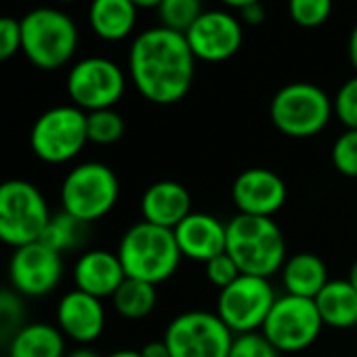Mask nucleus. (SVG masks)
I'll return each mask as SVG.
<instances>
[{"label": "nucleus", "instance_id": "37998d69", "mask_svg": "<svg viewBox=\"0 0 357 357\" xmlns=\"http://www.w3.org/2000/svg\"><path fill=\"white\" fill-rule=\"evenodd\" d=\"M57 3H74V0H57Z\"/></svg>", "mask_w": 357, "mask_h": 357}, {"label": "nucleus", "instance_id": "f704fd0d", "mask_svg": "<svg viewBox=\"0 0 357 357\" xmlns=\"http://www.w3.org/2000/svg\"><path fill=\"white\" fill-rule=\"evenodd\" d=\"M267 20V11L263 7V3H255V5H248L240 11V22L242 26H250V28H259L261 24H265Z\"/></svg>", "mask_w": 357, "mask_h": 357}, {"label": "nucleus", "instance_id": "f3484780", "mask_svg": "<svg viewBox=\"0 0 357 357\" xmlns=\"http://www.w3.org/2000/svg\"><path fill=\"white\" fill-rule=\"evenodd\" d=\"M172 234L183 259L202 265L223 255L227 246V223L211 213L194 211L172 229Z\"/></svg>", "mask_w": 357, "mask_h": 357}, {"label": "nucleus", "instance_id": "a211bd4d", "mask_svg": "<svg viewBox=\"0 0 357 357\" xmlns=\"http://www.w3.org/2000/svg\"><path fill=\"white\" fill-rule=\"evenodd\" d=\"M124 280L126 273L118 255L107 248L82 250L72 265L74 288L101 301L112 298Z\"/></svg>", "mask_w": 357, "mask_h": 357}, {"label": "nucleus", "instance_id": "412c9836", "mask_svg": "<svg viewBox=\"0 0 357 357\" xmlns=\"http://www.w3.org/2000/svg\"><path fill=\"white\" fill-rule=\"evenodd\" d=\"M68 338L51 321H28L7 344V357H66Z\"/></svg>", "mask_w": 357, "mask_h": 357}, {"label": "nucleus", "instance_id": "1a4fd4ad", "mask_svg": "<svg viewBox=\"0 0 357 357\" xmlns=\"http://www.w3.org/2000/svg\"><path fill=\"white\" fill-rule=\"evenodd\" d=\"M234 336L215 311L192 309L172 317L162 338L172 357H227Z\"/></svg>", "mask_w": 357, "mask_h": 357}, {"label": "nucleus", "instance_id": "bb28decb", "mask_svg": "<svg viewBox=\"0 0 357 357\" xmlns=\"http://www.w3.org/2000/svg\"><path fill=\"white\" fill-rule=\"evenodd\" d=\"M202 13V0H162L158 7L160 26L181 34H185Z\"/></svg>", "mask_w": 357, "mask_h": 357}, {"label": "nucleus", "instance_id": "f8f14e48", "mask_svg": "<svg viewBox=\"0 0 357 357\" xmlns=\"http://www.w3.org/2000/svg\"><path fill=\"white\" fill-rule=\"evenodd\" d=\"M278 296L271 280L242 273L234 284L219 290L215 313L236 336L261 332Z\"/></svg>", "mask_w": 357, "mask_h": 357}, {"label": "nucleus", "instance_id": "2eb2a0df", "mask_svg": "<svg viewBox=\"0 0 357 357\" xmlns=\"http://www.w3.org/2000/svg\"><path fill=\"white\" fill-rule=\"evenodd\" d=\"M231 202L238 215L273 219L288 202V185L275 170L252 166L234 178Z\"/></svg>", "mask_w": 357, "mask_h": 357}, {"label": "nucleus", "instance_id": "4468645a", "mask_svg": "<svg viewBox=\"0 0 357 357\" xmlns=\"http://www.w3.org/2000/svg\"><path fill=\"white\" fill-rule=\"evenodd\" d=\"M188 45L196 61L223 63L229 61L244 43V26L229 11H204L185 32Z\"/></svg>", "mask_w": 357, "mask_h": 357}, {"label": "nucleus", "instance_id": "39448f33", "mask_svg": "<svg viewBox=\"0 0 357 357\" xmlns=\"http://www.w3.org/2000/svg\"><path fill=\"white\" fill-rule=\"evenodd\" d=\"M22 53L45 72L68 66L78 51V28L74 20L55 7H36L22 20Z\"/></svg>", "mask_w": 357, "mask_h": 357}, {"label": "nucleus", "instance_id": "79ce46f5", "mask_svg": "<svg viewBox=\"0 0 357 357\" xmlns=\"http://www.w3.org/2000/svg\"><path fill=\"white\" fill-rule=\"evenodd\" d=\"M347 280L355 286V290H357V259L351 263V267H349V275H347Z\"/></svg>", "mask_w": 357, "mask_h": 357}, {"label": "nucleus", "instance_id": "393cba45", "mask_svg": "<svg viewBox=\"0 0 357 357\" xmlns=\"http://www.w3.org/2000/svg\"><path fill=\"white\" fill-rule=\"evenodd\" d=\"M86 231H89V225L80 223L78 219H74L72 215L63 211H57L53 213L49 225L45 227L40 242L66 257L68 252L82 248V244L86 242Z\"/></svg>", "mask_w": 357, "mask_h": 357}, {"label": "nucleus", "instance_id": "6ab92c4d", "mask_svg": "<svg viewBox=\"0 0 357 357\" xmlns=\"http://www.w3.org/2000/svg\"><path fill=\"white\" fill-rule=\"evenodd\" d=\"M139 211L141 221L164 229H174L188 215L194 213V200L183 183L162 178V181L147 185L141 196Z\"/></svg>", "mask_w": 357, "mask_h": 357}, {"label": "nucleus", "instance_id": "20e7f679", "mask_svg": "<svg viewBox=\"0 0 357 357\" xmlns=\"http://www.w3.org/2000/svg\"><path fill=\"white\" fill-rule=\"evenodd\" d=\"M120 200V178L105 162L89 160L74 164L59 185V211L84 225L105 219Z\"/></svg>", "mask_w": 357, "mask_h": 357}, {"label": "nucleus", "instance_id": "6e6552de", "mask_svg": "<svg viewBox=\"0 0 357 357\" xmlns=\"http://www.w3.org/2000/svg\"><path fill=\"white\" fill-rule=\"evenodd\" d=\"M86 145V112L72 103L49 107L34 120L30 128V149L49 166L74 162Z\"/></svg>", "mask_w": 357, "mask_h": 357}, {"label": "nucleus", "instance_id": "aec40b11", "mask_svg": "<svg viewBox=\"0 0 357 357\" xmlns=\"http://www.w3.org/2000/svg\"><path fill=\"white\" fill-rule=\"evenodd\" d=\"M284 294L301 296V298H315L321 288L330 282L326 261L315 252H294L286 259L280 271Z\"/></svg>", "mask_w": 357, "mask_h": 357}, {"label": "nucleus", "instance_id": "9b49d317", "mask_svg": "<svg viewBox=\"0 0 357 357\" xmlns=\"http://www.w3.org/2000/svg\"><path fill=\"white\" fill-rule=\"evenodd\" d=\"M324 328L313 298L280 294L261 332L282 355H288L307 351L319 338Z\"/></svg>", "mask_w": 357, "mask_h": 357}, {"label": "nucleus", "instance_id": "58836bf2", "mask_svg": "<svg viewBox=\"0 0 357 357\" xmlns=\"http://www.w3.org/2000/svg\"><path fill=\"white\" fill-rule=\"evenodd\" d=\"M221 3H223L227 9L242 11L244 7H248V5H255V3H261V0H221Z\"/></svg>", "mask_w": 357, "mask_h": 357}, {"label": "nucleus", "instance_id": "ea45409f", "mask_svg": "<svg viewBox=\"0 0 357 357\" xmlns=\"http://www.w3.org/2000/svg\"><path fill=\"white\" fill-rule=\"evenodd\" d=\"M103 357H141V353L137 349H116V351H112V353H107Z\"/></svg>", "mask_w": 357, "mask_h": 357}, {"label": "nucleus", "instance_id": "cd10ccee", "mask_svg": "<svg viewBox=\"0 0 357 357\" xmlns=\"http://www.w3.org/2000/svg\"><path fill=\"white\" fill-rule=\"evenodd\" d=\"M86 130H89V143L93 145H114L118 143L126 132V122L122 114L112 109H99L86 114Z\"/></svg>", "mask_w": 357, "mask_h": 357}, {"label": "nucleus", "instance_id": "9d476101", "mask_svg": "<svg viewBox=\"0 0 357 357\" xmlns=\"http://www.w3.org/2000/svg\"><path fill=\"white\" fill-rule=\"evenodd\" d=\"M124 70L107 57H84L76 61L66 78L70 103L82 112L112 109L126 93Z\"/></svg>", "mask_w": 357, "mask_h": 357}, {"label": "nucleus", "instance_id": "c85d7f7f", "mask_svg": "<svg viewBox=\"0 0 357 357\" xmlns=\"http://www.w3.org/2000/svg\"><path fill=\"white\" fill-rule=\"evenodd\" d=\"M330 162L338 174L347 178H357V130L355 128H344L334 139L332 149H330Z\"/></svg>", "mask_w": 357, "mask_h": 357}, {"label": "nucleus", "instance_id": "b1692460", "mask_svg": "<svg viewBox=\"0 0 357 357\" xmlns=\"http://www.w3.org/2000/svg\"><path fill=\"white\" fill-rule=\"evenodd\" d=\"M112 309L128 321H141L158 307V286L126 278L116 294L109 298Z\"/></svg>", "mask_w": 357, "mask_h": 357}, {"label": "nucleus", "instance_id": "2f4dec72", "mask_svg": "<svg viewBox=\"0 0 357 357\" xmlns=\"http://www.w3.org/2000/svg\"><path fill=\"white\" fill-rule=\"evenodd\" d=\"M227 357H282V353L263 336V332H248L234 336Z\"/></svg>", "mask_w": 357, "mask_h": 357}, {"label": "nucleus", "instance_id": "7ed1b4c3", "mask_svg": "<svg viewBox=\"0 0 357 357\" xmlns=\"http://www.w3.org/2000/svg\"><path fill=\"white\" fill-rule=\"evenodd\" d=\"M116 255L126 278L153 286L168 282L183 261L172 229H164L145 221L132 223L120 236Z\"/></svg>", "mask_w": 357, "mask_h": 357}, {"label": "nucleus", "instance_id": "5701e85b", "mask_svg": "<svg viewBox=\"0 0 357 357\" xmlns=\"http://www.w3.org/2000/svg\"><path fill=\"white\" fill-rule=\"evenodd\" d=\"M137 11L130 0H91L89 24L101 40L120 43L132 34Z\"/></svg>", "mask_w": 357, "mask_h": 357}, {"label": "nucleus", "instance_id": "f03ea898", "mask_svg": "<svg viewBox=\"0 0 357 357\" xmlns=\"http://www.w3.org/2000/svg\"><path fill=\"white\" fill-rule=\"evenodd\" d=\"M225 252L236 261L240 273L271 280L288 259V244L275 219L236 215L227 221Z\"/></svg>", "mask_w": 357, "mask_h": 357}, {"label": "nucleus", "instance_id": "473e14b6", "mask_svg": "<svg viewBox=\"0 0 357 357\" xmlns=\"http://www.w3.org/2000/svg\"><path fill=\"white\" fill-rule=\"evenodd\" d=\"M204 273H206L208 284L215 286L217 290L227 288L229 284H234L242 275L238 265H236V261L227 252H223V255L211 259L208 263H204Z\"/></svg>", "mask_w": 357, "mask_h": 357}, {"label": "nucleus", "instance_id": "0eeeda50", "mask_svg": "<svg viewBox=\"0 0 357 357\" xmlns=\"http://www.w3.org/2000/svg\"><path fill=\"white\" fill-rule=\"evenodd\" d=\"M273 128L288 139H311L324 132L334 118L330 95L313 82H290L282 86L271 103Z\"/></svg>", "mask_w": 357, "mask_h": 357}, {"label": "nucleus", "instance_id": "c756f323", "mask_svg": "<svg viewBox=\"0 0 357 357\" xmlns=\"http://www.w3.org/2000/svg\"><path fill=\"white\" fill-rule=\"evenodd\" d=\"M332 13V0H288L290 20L305 30L319 28Z\"/></svg>", "mask_w": 357, "mask_h": 357}, {"label": "nucleus", "instance_id": "4c0bfd02", "mask_svg": "<svg viewBox=\"0 0 357 357\" xmlns=\"http://www.w3.org/2000/svg\"><path fill=\"white\" fill-rule=\"evenodd\" d=\"M66 357H103V355L95 351L93 347H74V349H68Z\"/></svg>", "mask_w": 357, "mask_h": 357}, {"label": "nucleus", "instance_id": "72a5a7b5", "mask_svg": "<svg viewBox=\"0 0 357 357\" xmlns=\"http://www.w3.org/2000/svg\"><path fill=\"white\" fill-rule=\"evenodd\" d=\"M22 51V22L0 15V63L13 59Z\"/></svg>", "mask_w": 357, "mask_h": 357}, {"label": "nucleus", "instance_id": "a878e982", "mask_svg": "<svg viewBox=\"0 0 357 357\" xmlns=\"http://www.w3.org/2000/svg\"><path fill=\"white\" fill-rule=\"evenodd\" d=\"M28 324V305L11 286H0V344L9 340Z\"/></svg>", "mask_w": 357, "mask_h": 357}, {"label": "nucleus", "instance_id": "4be33fe9", "mask_svg": "<svg viewBox=\"0 0 357 357\" xmlns=\"http://www.w3.org/2000/svg\"><path fill=\"white\" fill-rule=\"evenodd\" d=\"M313 301L326 328L349 330L357 326V290L347 278H330Z\"/></svg>", "mask_w": 357, "mask_h": 357}, {"label": "nucleus", "instance_id": "423d86ee", "mask_svg": "<svg viewBox=\"0 0 357 357\" xmlns=\"http://www.w3.org/2000/svg\"><path fill=\"white\" fill-rule=\"evenodd\" d=\"M53 211L43 190L28 178H7L0 183V244L20 248L38 242Z\"/></svg>", "mask_w": 357, "mask_h": 357}, {"label": "nucleus", "instance_id": "a19ab883", "mask_svg": "<svg viewBox=\"0 0 357 357\" xmlns=\"http://www.w3.org/2000/svg\"><path fill=\"white\" fill-rule=\"evenodd\" d=\"M137 9H158L162 0H130Z\"/></svg>", "mask_w": 357, "mask_h": 357}, {"label": "nucleus", "instance_id": "f257e3e1", "mask_svg": "<svg viewBox=\"0 0 357 357\" xmlns=\"http://www.w3.org/2000/svg\"><path fill=\"white\" fill-rule=\"evenodd\" d=\"M194 76L196 57L181 32L149 28L128 49V80L153 105H174L185 99Z\"/></svg>", "mask_w": 357, "mask_h": 357}, {"label": "nucleus", "instance_id": "e433bc0d", "mask_svg": "<svg viewBox=\"0 0 357 357\" xmlns=\"http://www.w3.org/2000/svg\"><path fill=\"white\" fill-rule=\"evenodd\" d=\"M347 51H349V61L357 74V24L353 26L351 34H349V45H347Z\"/></svg>", "mask_w": 357, "mask_h": 357}, {"label": "nucleus", "instance_id": "ddd939ff", "mask_svg": "<svg viewBox=\"0 0 357 357\" xmlns=\"http://www.w3.org/2000/svg\"><path fill=\"white\" fill-rule=\"evenodd\" d=\"M7 278L9 286L26 301L45 298L61 286L66 278V259L38 240L11 250Z\"/></svg>", "mask_w": 357, "mask_h": 357}, {"label": "nucleus", "instance_id": "c9c22d12", "mask_svg": "<svg viewBox=\"0 0 357 357\" xmlns=\"http://www.w3.org/2000/svg\"><path fill=\"white\" fill-rule=\"evenodd\" d=\"M139 353H141V357H172L168 344L164 342V338L162 340H149V342H145L139 349Z\"/></svg>", "mask_w": 357, "mask_h": 357}, {"label": "nucleus", "instance_id": "7c9ffc66", "mask_svg": "<svg viewBox=\"0 0 357 357\" xmlns=\"http://www.w3.org/2000/svg\"><path fill=\"white\" fill-rule=\"evenodd\" d=\"M332 105H334V118L344 128L357 130V74L338 86Z\"/></svg>", "mask_w": 357, "mask_h": 357}, {"label": "nucleus", "instance_id": "dca6fc26", "mask_svg": "<svg viewBox=\"0 0 357 357\" xmlns=\"http://www.w3.org/2000/svg\"><path fill=\"white\" fill-rule=\"evenodd\" d=\"M55 326L76 347H91L105 332V305L101 298L72 288L63 292L55 305Z\"/></svg>", "mask_w": 357, "mask_h": 357}]
</instances>
